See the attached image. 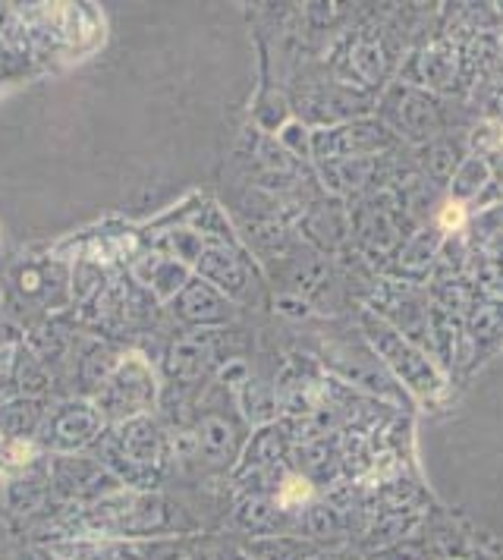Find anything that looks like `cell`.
Segmentation results:
<instances>
[{
	"label": "cell",
	"instance_id": "obj_16",
	"mask_svg": "<svg viewBox=\"0 0 503 560\" xmlns=\"http://www.w3.org/2000/svg\"><path fill=\"white\" fill-rule=\"evenodd\" d=\"M488 110H491V120L494 124H501L503 127V85L491 95V102H488Z\"/></svg>",
	"mask_w": 503,
	"mask_h": 560
},
{
	"label": "cell",
	"instance_id": "obj_9",
	"mask_svg": "<svg viewBox=\"0 0 503 560\" xmlns=\"http://www.w3.org/2000/svg\"><path fill=\"white\" fill-rule=\"evenodd\" d=\"M327 171H330L334 189H359L372 177L375 164H372V158H334V161H327Z\"/></svg>",
	"mask_w": 503,
	"mask_h": 560
},
{
	"label": "cell",
	"instance_id": "obj_2",
	"mask_svg": "<svg viewBox=\"0 0 503 560\" xmlns=\"http://www.w3.org/2000/svg\"><path fill=\"white\" fill-rule=\"evenodd\" d=\"M381 117L390 132H400L412 142H434L441 129V107L419 85L397 82L381 98Z\"/></svg>",
	"mask_w": 503,
	"mask_h": 560
},
{
	"label": "cell",
	"instance_id": "obj_4",
	"mask_svg": "<svg viewBox=\"0 0 503 560\" xmlns=\"http://www.w3.org/2000/svg\"><path fill=\"white\" fill-rule=\"evenodd\" d=\"M98 560H211V548L196 538H164L142 545H101Z\"/></svg>",
	"mask_w": 503,
	"mask_h": 560
},
{
	"label": "cell",
	"instance_id": "obj_11",
	"mask_svg": "<svg viewBox=\"0 0 503 560\" xmlns=\"http://www.w3.org/2000/svg\"><path fill=\"white\" fill-rule=\"evenodd\" d=\"M340 533H343V523H340L337 510L327 508V504L308 508V513H305V535H308V541H330Z\"/></svg>",
	"mask_w": 503,
	"mask_h": 560
},
{
	"label": "cell",
	"instance_id": "obj_6",
	"mask_svg": "<svg viewBox=\"0 0 503 560\" xmlns=\"http://www.w3.org/2000/svg\"><path fill=\"white\" fill-rule=\"evenodd\" d=\"M488 183H491V164H488V158L484 154H469V158L459 161V167H456V174L451 179L453 199L456 202H466V199L478 196Z\"/></svg>",
	"mask_w": 503,
	"mask_h": 560
},
{
	"label": "cell",
	"instance_id": "obj_15",
	"mask_svg": "<svg viewBox=\"0 0 503 560\" xmlns=\"http://www.w3.org/2000/svg\"><path fill=\"white\" fill-rule=\"evenodd\" d=\"M463 218H466V211H463V202H447L441 208V228L451 230L459 228L463 224Z\"/></svg>",
	"mask_w": 503,
	"mask_h": 560
},
{
	"label": "cell",
	"instance_id": "obj_10",
	"mask_svg": "<svg viewBox=\"0 0 503 560\" xmlns=\"http://www.w3.org/2000/svg\"><path fill=\"white\" fill-rule=\"evenodd\" d=\"M459 167V158H456V149L451 142H428V149L422 152V171L428 177L437 179V183H451L453 174Z\"/></svg>",
	"mask_w": 503,
	"mask_h": 560
},
{
	"label": "cell",
	"instance_id": "obj_12",
	"mask_svg": "<svg viewBox=\"0 0 503 560\" xmlns=\"http://www.w3.org/2000/svg\"><path fill=\"white\" fill-rule=\"evenodd\" d=\"M437 246H441V233H437V230H422V233H416V236L402 246L400 261L406 268L431 265V258L437 255Z\"/></svg>",
	"mask_w": 503,
	"mask_h": 560
},
{
	"label": "cell",
	"instance_id": "obj_8",
	"mask_svg": "<svg viewBox=\"0 0 503 560\" xmlns=\"http://www.w3.org/2000/svg\"><path fill=\"white\" fill-rule=\"evenodd\" d=\"M422 57L425 60H419V63H422L425 73L419 77V82L428 85V89H451L453 77H456V51L437 45V48H431Z\"/></svg>",
	"mask_w": 503,
	"mask_h": 560
},
{
	"label": "cell",
	"instance_id": "obj_7",
	"mask_svg": "<svg viewBox=\"0 0 503 560\" xmlns=\"http://www.w3.org/2000/svg\"><path fill=\"white\" fill-rule=\"evenodd\" d=\"M236 520L246 533L271 538L280 529L283 510L277 508V501H268V498H249V501H243V508L236 510Z\"/></svg>",
	"mask_w": 503,
	"mask_h": 560
},
{
	"label": "cell",
	"instance_id": "obj_3",
	"mask_svg": "<svg viewBox=\"0 0 503 560\" xmlns=\"http://www.w3.org/2000/svg\"><path fill=\"white\" fill-rule=\"evenodd\" d=\"M394 142V132L384 124H369V120H352L337 129H321L312 136L315 154L334 161V158H372L384 152Z\"/></svg>",
	"mask_w": 503,
	"mask_h": 560
},
{
	"label": "cell",
	"instance_id": "obj_17",
	"mask_svg": "<svg viewBox=\"0 0 503 560\" xmlns=\"http://www.w3.org/2000/svg\"><path fill=\"white\" fill-rule=\"evenodd\" d=\"M308 560H352V558L347 555V551H325V548H318V551H315Z\"/></svg>",
	"mask_w": 503,
	"mask_h": 560
},
{
	"label": "cell",
	"instance_id": "obj_14",
	"mask_svg": "<svg viewBox=\"0 0 503 560\" xmlns=\"http://www.w3.org/2000/svg\"><path fill=\"white\" fill-rule=\"evenodd\" d=\"M476 340H494L503 337V312L501 308H481L476 315V325H472Z\"/></svg>",
	"mask_w": 503,
	"mask_h": 560
},
{
	"label": "cell",
	"instance_id": "obj_13",
	"mask_svg": "<svg viewBox=\"0 0 503 560\" xmlns=\"http://www.w3.org/2000/svg\"><path fill=\"white\" fill-rule=\"evenodd\" d=\"M274 501L283 513H290V510H296L312 501V485H308V479H302V476H286L280 482V488H277Z\"/></svg>",
	"mask_w": 503,
	"mask_h": 560
},
{
	"label": "cell",
	"instance_id": "obj_5",
	"mask_svg": "<svg viewBox=\"0 0 503 560\" xmlns=\"http://www.w3.org/2000/svg\"><path fill=\"white\" fill-rule=\"evenodd\" d=\"M315 551H318L315 541H308V538H290V535L255 538L249 545V555L255 560H308Z\"/></svg>",
	"mask_w": 503,
	"mask_h": 560
},
{
	"label": "cell",
	"instance_id": "obj_1",
	"mask_svg": "<svg viewBox=\"0 0 503 560\" xmlns=\"http://www.w3.org/2000/svg\"><path fill=\"white\" fill-rule=\"evenodd\" d=\"M362 334H365L369 347L375 350V357L387 365V372L400 384H406L416 397L428 400L444 387V378L431 365V359L406 334L397 331L387 318H381L377 312L362 315Z\"/></svg>",
	"mask_w": 503,
	"mask_h": 560
}]
</instances>
